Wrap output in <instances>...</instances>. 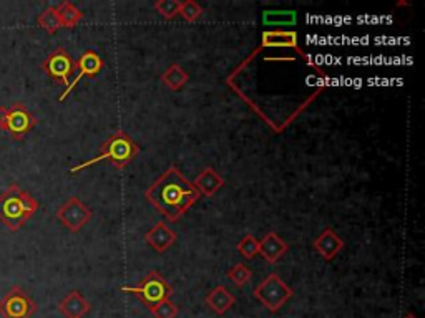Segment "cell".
I'll return each instance as SVG.
<instances>
[{
  "instance_id": "cell-4",
  "label": "cell",
  "mask_w": 425,
  "mask_h": 318,
  "mask_svg": "<svg viewBox=\"0 0 425 318\" xmlns=\"http://www.w3.org/2000/svg\"><path fill=\"white\" fill-rule=\"evenodd\" d=\"M37 126L35 114L31 113L20 101L10 106H0V130L6 131L12 138L20 141Z\"/></svg>"
},
{
  "instance_id": "cell-6",
  "label": "cell",
  "mask_w": 425,
  "mask_h": 318,
  "mask_svg": "<svg viewBox=\"0 0 425 318\" xmlns=\"http://www.w3.org/2000/svg\"><path fill=\"white\" fill-rule=\"evenodd\" d=\"M254 297L261 302L269 312H279L286 302L294 295L292 288L279 277L278 274H269L259 285L254 288Z\"/></svg>"
},
{
  "instance_id": "cell-19",
  "label": "cell",
  "mask_w": 425,
  "mask_h": 318,
  "mask_svg": "<svg viewBox=\"0 0 425 318\" xmlns=\"http://www.w3.org/2000/svg\"><path fill=\"white\" fill-rule=\"evenodd\" d=\"M57 12H58V19H60V24L63 28H74L80 24V20L83 19L82 10H80L75 3L69 2V0L62 2L60 6L57 7Z\"/></svg>"
},
{
  "instance_id": "cell-7",
  "label": "cell",
  "mask_w": 425,
  "mask_h": 318,
  "mask_svg": "<svg viewBox=\"0 0 425 318\" xmlns=\"http://www.w3.org/2000/svg\"><path fill=\"white\" fill-rule=\"evenodd\" d=\"M38 305L22 287L14 285L0 299V317L2 318H32Z\"/></svg>"
},
{
  "instance_id": "cell-16",
  "label": "cell",
  "mask_w": 425,
  "mask_h": 318,
  "mask_svg": "<svg viewBox=\"0 0 425 318\" xmlns=\"http://www.w3.org/2000/svg\"><path fill=\"white\" fill-rule=\"evenodd\" d=\"M194 188L198 189L199 194L203 196H212L224 186V179L219 176V173L215 168L208 166L199 173V176L193 182Z\"/></svg>"
},
{
  "instance_id": "cell-15",
  "label": "cell",
  "mask_w": 425,
  "mask_h": 318,
  "mask_svg": "<svg viewBox=\"0 0 425 318\" xmlns=\"http://www.w3.org/2000/svg\"><path fill=\"white\" fill-rule=\"evenodd\" d=\"M205 302L216 315H224L228 310H231L233 305L236 303V299L226 287L218 285L206 295Z\"/></svg>"
},
{
  "instance_id": "cell-18",
  "label": "cell",
  "mask_w": 425,
  "mask_h": 318,
  "mask_svg": "<svg viewBox=\"0 0 425 318\" xmlns=\"http://www.w3.org/2000/svg\"><path fill=\"white\" fill-rule=\"evenodd\" d=\"M188 80L190 75L186 73V71L183 70V67L178 65V63L169 65L168 69L163 71V75H161V82L173 91H180L181 88L188 83Z\"/></svg>"
},
{
  "instance_id": "cell-9",
  "label": "cell",
  "mask_w": 425,
  "mask_h": 318,
  "mask_svg": "<svg viewBox=\"0 0 425 318\" xmlns=\"http://www.w3.org/2000/svg\"><path fill=\"white\" fill-rule=\"evenodd\" d=\"M55 215L70 232H80L92 219V211L88 209L82 199L72 196L58 207Z\"/></svg>"
},
{
  "instance_id": "cell-13",
  "label": "cell",
  "mask_w": 425,
  "mask_h": 318,
  "mask_svg": "<svg viewBox=\"0 0 425 318\" xmlns=\"http://www.w3.org/2000/svg\"><path fill=\"white\" fill-rule=\"evenodd\" d=\"M58 310L67 318H82L92 310V305L78 290H72L60 300Z\"/></svg>"
},
{
  "instance_id": "cell-26",
  "label": "cell",
  "mask_w": 425,
  "mask_h": 318,
  "mask_svg": "<svg viewBox=\"0 0 425 318\" xmlns=\"http://www.w3.org/2000/svg\"><path fill=\"white\" fill-rule=\"evenodd\" d=\"M406 318H415L414 315H409V317H406Z\"/></svg>"
},
{
  "instance_id": "cell-12",
  "label": "cell",
  "mask_w": 425,
  "mask_h": 318,
  "mask_svg": "<svg viewBox=\"0 0 425 318\" xmlns=\"http://www.w3.org/2000/svg\"><path fill=\"white\" fill-rule=\"evenodd\" d=\"M176 232L169 229L165 222H156L144 236V242L156 252L163 254L176 242Z\"/></svg>"
},
{
  "instance_id": "cell-21",
  "label": "cell",
  "mask_w": 425,
  "mask_h": 318,
  "mask_svg": "<svg viewBox=\"0 0 425 318\" xmlns=\"http://www.w3.org/2000/svg\"><path fill=\"white\" fill-rule=\"evenodd\" d=\"M236 249H238V252L241 254V256H243L244 258H248V260H251V258L259 256V240L253 234H246L243 239L238 242Z\"/></svg>"
},
{
  "instance_id": "cell-1",
  "label": "cell",
  "mask_w": 425,
  "mask_h": 318,
  "mask_svg": "<svg viewBox=\"0 0 425 318\" xmlns=\"http://www.w3.org/2000/svg\"><path fill=\"white\" fill-rule=\"evenodd\" d=\"M201 194L194 188L176 166H169L163 176H160L144 193L148 202L158 209L172 222L181 219V215L198 201Z\"/></svg>"
},
{
  "instance_id": "cell-24",
  "label": "cell",
  "mask_w": 425,
  "mask_h": 318,
  "mask_svg": "<svg viewBox=\"0 0 425 318\" xmlns=\"http://www.w3.org/2000/svg\"><path fill=\"white\" fill-rule=\"evenodd\" d=\"M180 15L186 22H197L203 15V7L194 0H185V2L180 3Z\"/></svg>"
},
{
  "instance_id": "cell-22",
  "label": "cell",
  "mask_w": 425,
  "mask_h": 318,
  "mask_svg": "<svg viewBox=\"0 0 425 318\" xmlns=\"http://www.w3.org/2000/svg\"><path fill=\"white\" fill-rule=\"evenodd\" d=\"M228 279L235 283L238 288H241L253 279V272H251L244 264H236L228 270Z\"/></svg>"
},
{
  "instance_id": "cell-25",
  "label": "cell",
  "mask_w": 425,
  "mask_h": 318,
  "mask_svg": "<svg viewBox=\"0 0 425 318\" xmlns=\"http://www.w3.org/2000/svg\"><path fill=\"white\" fill-rule=\"evenodd\" d=\"M148 310L153 313V317L155 318H175L178 315V312H180V308H178V305L173 303L172 300H163V302L148 308Z\"/></svg>"
},
{
  "instance_id": "cell-3",
  "label": "cell",
  "mask_w": 425,
  "mask_h": 318,
  "mask_svg": "<svg viewBox=\"0 0 425 318\" xmlns=\"http://www.w3.org/2000/svg\"><path fill=\"white\" fill-rule=\"evenodd\" d=\"M138 152H140V146L137 144V141H133L125 131L120 130L117 131V133H113L112 136L101 144L99 156L85 161L82 164H76V166L70 169V173L72 175H76L78 171H83V169L92 166V164L101 163V161H110L117 169H123L137 158Z\"/></svg>"
},
{
  "instance_id": "cell-10",
  "label": "cell",
  "mask_w": 425,
  "mask_h": 318,
  "mask_svg": "<svg viewBox=\"0 0 425 318\" xmlns=\"http://www.w3.org/2000/svg\"><path fill=\"white\" fill-rule=\"evenodd\" d=\"M101 69H103V60H101L99 53L93 52V50H87V52H83L82 55H80L78 60L75 62V70H76L75 78L72 80L69 87L65 88V91L62 93L58 101L65 100L67 96L74 91V88L78 85V82L83 78V76H90V78H93V76H97L100 73Z\"/></svg>"
},
{
  "instance_id": "cell-11",
  "label": "cell",
  "mask_w": 425,
  "mask_h": 318,
  "mask_svg": "<svg viewBox=\"0 0 425 318\" xmlns=\"http://www.w3.org/2000/svg\"><path fill=\"white\" fill-rule=\"evenodd\" d=\"M312 247L316 249V252L324 258V260H333L344 249V240L335 234L333 229L327 227L314 239Z\"/></svg>"
},
{
  "instance_id": "cell-2",
  "label": "cell",
  "mask_w": 425,
  "mask_h": 318,
  "mask_svg": "<svg viewBox=\"0 0 425 318\" xmlns=\"http://www.w3.org/2000/svg\"><path fill=\"white\" fill-rule=\"evenodd\" d=\"M38 201L19 184H10L0 194V222L8 231L17 232L38 211Z\"/></svg>"
},
{
  "instance_id": "cell-14",
  "label": "cell",
  "mask_w": 425,
  "mask_h": 318,
  "mask_svg": "<svg viewBox=\"0 0 425 318\" xmlns=\"http://www.w3.org/2000/svg\"><path fill=\"white\" fill-rule=\"evenodd\" d=\"M289 245L279 237L276 232H267V234L259 240V256L265 258L269 264H276L279 258L284 257L288 252Z\"/></svg>"
},
{
  "instance_id": "cell-20",
  "label": "cell",
  "mask_w": 425,
  "mask_h": 318,
  "mask_svg": "<svg viewBox=\"0 0 425 318\" xmlns=\"http://www.w3.org/2000/svg\"><path fill=\"white\" fill-rule=\"evenodd\" d=\"M37 25L42 28V30L50 33V35H53V33H57L58 30H60L62 24H60V19H58L57 7L45 8V10L37 17Z\"/></svg>"
},
{
  "instance_id": "cell-23",
  "label": "cell",
  "mask_w": 425,
  "mask_h": 318,
  "mask_svg": "<svg viewBox=\"0 0 425 318\" xmlns=\"http://www.w3.org/2000/svg\"><path fill=\"white\" fill-rule=\"evenodd\" d=\"M180 3L178 0H158V2L153 3V8H155L158 14L167 20H173L175 17L180 15Z\"/></svg>"
},
{
  "instance_id": "cell-8",
  "label": "cell",
  "mask_w": 425,
  "mask_h": 318,
  "mask_svg": "<svg viewBox=\"0 0 425 318\" xmlns=\"http://www.w3.org/2000/svg\"><path fill=\"white\" fill-rule=\"evenodd\" d=\"M42 69L55 83L65 85L67 88L75 73V62L63 46H58L45 58L44 63H42Z\"/></svg>"
},
{
  "instance_id": "cell-5",
  "label": "cell",
  "mask_w": 425,
  "mask_h": 318,
  "mask_svg": "<svg viewBox=\"0 0 425 318\" xmlns=\"http://www.w3.org/2000/svg\"><path fill=\"white\" fill-rule=\"evenodd\" d=\"M122 290L125 292V294L137 295L147 308L155 307V305L163 302V300H169V297L173 294V288L167 282V279L160 272H155V270H151L138 285H125L122 287Z\"/></svg>"
},
{
  "instance_id": "cell-17",
  "label": "cell",
  "mask_w": 425,
  "mask_h": 318,
  "mask_svg": "<svg viewBox=\"0 0 425 318\" xmlns=\"http://www.w3.org/2000/svg\"><path fill=\"white\" fill-rule=\"evenodd\" d=\"M262 46H283V48H296L301 53V50L297 48V33L296 32H286V30H271L262 33Z\"/></svg>"
}]
</instances>
